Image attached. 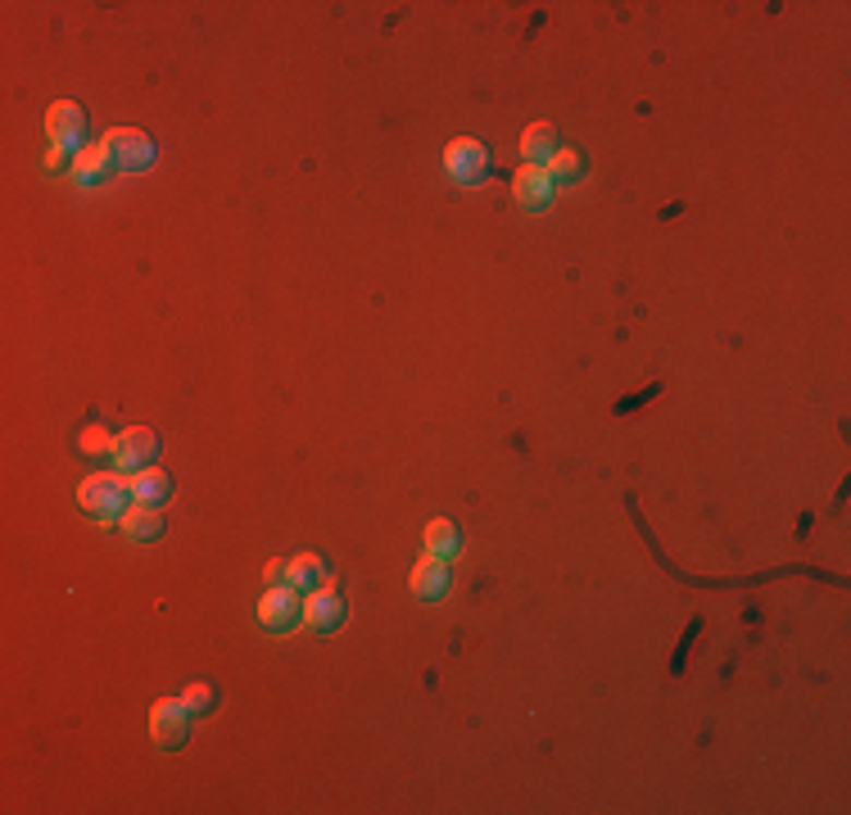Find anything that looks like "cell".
<instances>
[{"mask_svg": "<svg viewBox=\"0 0 851 815\" xmlns=\"http://www.w3.org/2000/svg\"><path fill=\"white\" fill-rule=\"evenodd\" d=\"M77 503L96 522H118V517H123V507L132 503V476H123V471H96V476H86L82 486H77Z\"/></svg>", "mask_w": 851, "mask_h": 815, "instance_id": "cell-1", "label": "cell"}, {"mask_svg": "<svg viewBox=\"0 0 851 815\" xmlns=\"http://www.w3.org/2000/svg\"><path fill=\"white\" fill-rule=\"evenodd\" d=\"M444 172L458 181V187H476V181L490 177V149H484L480 141H471V136L448 141V149H444Z\"/></svg>", "mask_w": 851, "mask_h": 815, "instance_id": "cell-2", "label": "cell"}, {"mask_svg": "<svg viewBox=\"0 0 851 815\" xmlns=\"http://www.w3.org/2000/svg\"><path fill=\"white\" fill-rule=\"evenodd\" d=\"M100 141L113 155V168H123V172H145L149 164H155V145H149V136L136 132V128H109Z\"/></svg>", "mask_w": 851, "mask_h": 815, "instance_id": "cell-3", "label": "cell"}, {"mask_svg": "<svg viewBox=\"0 0 851 815\" xmlns=\"http://www.w3.org/2000/svg\"><path fill=\"white\" fill-rule=\"evenodd\" d=\"M303 616V602H299V589L295 585H277L259 598V625L267 634H286L295 630V621Z\"/></svg>", "mask_w": 851, "mask_h": 815, "instance_id": "cell-4", "label": "cell"}, {"mask_svg": "<svg viewBox=\"0 0 851 815\" xmlns=\"http://www.w3.org/2000/svg\"><path fill=\"white\" fill-rule=\"evenodd\" d=\"M303 625L317 634H331L345 625V598L336 594V580H322L317 589H309V598H303Z\"/></svg>", "mask_w": 851, "mask_h": 815, "instance_id": "cell-5", "label": "cell"}, {"mask_svg": "<svg viewBox=\"0 0 851 815\" xmlns=\"http://www.w3.org/2000/svg\"><path fill=\"white\" fill-rule=\"evenodd\" d=\"M46 132H50V145L55 149H69V155H77L82 136H86V109L73 105V100H55L50 113H46Z\"/></svg>", "mask_w": 851, "mask_h": 815, "instance_id": "cell-6", "label": "cell"}, {"mask_svg": "<svg viewBox=\"0 0 851 815\" xmlns=\"http://www.w3.org/2000/svg\"><path fill=\"white\" fill-rule=\"evenodd\" d=\"M155 453H159V435L155 431H149V427H128L123 435H118L113 463L123 471H141V467L155 463Z\"/></svg>", "mask_w": 851, "mask_h": 815, "instance_id": "cell-7", "label": "cell"}, {"mask_svg": "<svg viewBox=\"0 0 851 815\" xmlns=\"http://www.w3.org/2000/svg\"><path fill=\"white\" fill-rule=\"evenodd\" d=\"M149 734H155V743L164 752L181 747L187 743V707H181L177 698H159L155 707H149Z\"/></svg>", "mask_w": 851, "mask_h": 815, "instance_id": "cell-8", "label": "cell"}, {"mask_svg": "<svg viewBox=\"0 0 851 815\" xmlns=\"http://www.w3.org/2000/svg\"><path fill=\"white\" fill-rule=\"evenodd\" d=\"M512 191H516V204L530 208V214H543V208L553 204V181L539 164H526L522 172L512 177Z\"/></svg>", "mask_w": 851, "mask_h": 815, "instance_id": "cell-9", "label": "cell"}, {"mask_svg": "<svg viewBox=\"0 0 851 815\" xmlns=\"http://www.w3.org/2000/svg\"><path fill=\"white\" fill-rule=\"evenodd\" d=\"M118 526H123V535H128V539H136V543L159 539V535H164V512H159V503L132 499V503L123 507V517H118Z\"/></svg>", "mask_w": 851, "mask_h": 815, "instance_id": "cell-10", "label": "cell"}, {"mask_svg": "<svg viewBox=\"0 0 851 815\" xmlns=\"http://www.w3.org/2000/svg\"><path fill=\"white\" fill-rule=\"evenodd\" d=\"M113 172V155L105 149V141H91L82 145L77 155H69V177L82 181V187H91V181H105Z\"/></svg>", "mask_w": 851, "mask_h": 815, "instance_id": "cell-11", "label": "cell"}, {"mask_svg": "<svg viewBox=\"0 0 851 815\" xmlns=\"http://www.w3.org/2000/svg\"><path fill=\"white\" fill-rule=\"evenodd\" d=\"M412 594L425 598V602H435L448 594V562L435 558V553H421L417 566H412Z\"/></svg>", "mask_w": 851, "mask_h": 815, "instance_id": "cell-12", "label": "cell"}, {"mask_svg": "<svg viewBox=\"0 0 851 815\" xmlns=\"http://www.w3.org/2000/svg\"><path fill=\"white\" fill-rule=\"evenodd\" d=\"M553 149H558V132H553V123H530L526 132H522V155H526V164H549L553 159Z\"/></svg>", "mask_w": 851, "mask_h": 815, "instance_id": "cell-13", "label": "cell"}, {"mask_svg": "<svg viewBox=\"0 0 851 815\" xmlns=\"http://www.w3.org/2000/svg\"><path fill=\"white\" fill-rule=\"evenodd\" d=\"M322 580H326V562L317 553H295L286 562V585H295V589H317Z\"/></svg>", "mask_w": 851, "mask_h": 815, "instance_id": "cell-14", "label": "cell"}, {"mask_svg": "<svg viewBox=\"0 0 851 815\" xmlns=\"http://www.w3.org/2000/svg\"><path fill=\"white\" fill-rule=\"evenodd\" d=\"M172 494V476L159 471V467H141L132 471V499H145V503H164Z\"/></svg>", "mask_w": 851, "mask_h": 815, "instance_id": "cell-15", "label": "cell"}, {"mask_svg": "<svg viewBox=\"0 0 851 815\" xmlns=\"http://www.w3.org/2000/svg\"><path fill=\"white\" fill-rule=\"evenodd\" d=\"M463 549V535H458V526H453L448 517H435L431 526H425V553H435V558H453Z\"/></svg>", "mask_w": 851, "mask_h": 815, "instance_id": "cell-16", "label": "cell"}, {"mask_svg": "<svg viewBox=\"0 0 851 815\" xmlns=\"http://www.w3.org/2000/svg\"><path fill=\"white\" fill-rule=\"evenodd\" d=\"M543 172H549L553 187H558V181H575V177L585 172V155H580V149H562V145H558L553 159L543 164Z\"/></svg>", "mask_w": 851, "mask_h": 815, "instance_id": "cell-17", "label": "cell"}, {"mask_svg": "<svg viewBox=\"0 0 851 815\" xmlns=\"http://www.w3.org/2000/svg\"><path fill=\"white\" fill-rule=\"evenodd\" d=\"M213 698H218V693H213V684H204V680H195V684H187L177 693V703L187 707V716H204L213 707Z\"/></svg>", "mask_w": 851, "mask_h": 815, "instance_id": "cell-18", "label": "cell"}, {"mask_svg": "<svg viewBox=\"0 0 851 815\" xmlns=\"http://www.w3.org/2000/svg\"><path fill=\"white\" fill-rule=\"evenodd\" d=\"M113 448H118V440L105 427H86L82 431V453H113Z\"/></svg>", "mask_w": 851, "mask_h": 815, "instance_id": "cell-19", "label": "cell"}, {"mask_svg": "<svg viewBox=\"0 0 851 815\" xmlns=\"http://www.w3.org/2000/svg\"><path fill=\"white\" fill-rule=\"evenodd\" d=\"M263 580H267V589H277V585H286V562H281V558H272V562L263 566Z\"/></svg>", "mask_w": 851, "mask_h": 815, "instance_id": "cell-20", "label": "cell"}, {"mask_svg": "<svg viewBox=\"0 0 851 815\" xmlns=\"http://www.w3.org/2000/svg\"><path fill=\"white\" fill-rule=\"evenodd\" d=\"M64 155H69V149H55V145H50V155H46V168H50V172H59V168H64Z\"/></svg>", "mask_w": 851, "mask_h": 815, "instance_id": "cell-21", "label": "cell"}]
</instances>
